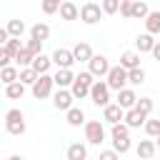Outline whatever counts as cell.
<instances>
[{
	"instance_id": "1",
	"label": "cell",
	"mask_w": 160,
	"mask_h": 160,
	"mask_svg": "<svg viewBox=\"0 0 160 160\" xmlns=\"http://www.w3.org/2000/svg\"><path fill=\"white\" fill-rule=\"evenodd\" d=\"M25 115H22V110H18V108H10L8 112H5V130L10 132V135H15V138H20L22 132H25Z\"/></svg>"
},
{
	"instance_id": "2",
	"label": "cell",
	"mask_w": 160,
	"mask_h": 160,
	"mask_svg": "<svg viewBox=\"0 0 160 160\" xmlns=\"http://www.w3.org/2000/svg\"><path fill=\"white\" fill-rule=\"evenodd\" d=\"M30 88H32V98H35V100H45V98H50V95H52V88H55L52 75H50V72L38 75V80H35Z\"/></svg>"
},
{
	"instance_id": "3",
	"label": "cell",
	"mask_w": 160,
	"mask_h": 160,
	"mask_svg": "<svg viewBox=\"0 0 160 160\" xmlns=\"http://www.w3.org/2000/svg\"><path fill=\"white\" fill-rule=\"evenodd\" d=\"M105 82H108L110 90H122L128 85V70L122 65H110V70L105 75Z\"/></svg>"
},
{
	"instance_id": "4",
	"label": "cell",
	"mask_w": 160,
	"mask_h": 160,
	"mask_svg": "<svg viewBox=\"0 0 160 160\" xmlns=\"http://www.w3.org/2000/svg\"><path fill=\"white\" fill-rule=\"evenodd\" d=\"M90 100H92L98 108H105V105L110 102V88H108L105 80H95V82L90 85Z\"/></svg>"
},
{
	"instance_id": "5",
	"label": "cell",
	"mask_w": 160,
	"mask_h": 160,
	"mask_svg": "<svg viewBox=\"0 0 160 160\" xmlns=\"http://www.w3.org/2000/svg\"><path fill=\"white\" fill-rule=\"evenodd\" d=\"M85 140H88L90 145H100V142L105 140V128H102L100 120H90V122H85Z\"/></svg>"
},
{
	"instance_id": "6",
	"label": "cell",
	"mask_w": 160,
	"mask_h": 160,
	"mask_svg": "<svg viewBox=\"0 0 160 160\" xmlns=\"http://www.w3.org/2000/svg\"><path fill=\"white\" fill-rule=\"evenodd\" d=\"M88 70L92 72V78H105L108 70H110V60L105 55H95L92 52V58L88 60Z\"/></svg>"
},
{
	"instance_id": "7",
	"label": "cell",
	"mask_w": 160,
	"mask_h": 160,
	"mask_svg": "<svg viewBox=\"0 0 160 160\" xmlns=\"http://www.w3.org/2000/svg\"><path fill=\"white\" fill-rule=\"evenodd\" d=\"M100 18H102V10L98 2H85L80 8V20L85 25H95V22H100Z\"/></svg>"
},
{
	"instance_id": "8",
	"label": "cell",
	"mask_w": 160,
	"mask_h": 160,
	"mask_svg": "<svg viewBox=\"0 0 160 160\" xmlns=\"http://www.w3.org/2000/svg\"><path fill=\"white\" fill-rule=\"evenodd\" d=\"M72 92L68 90V88H58V92L52 95V108L55 110H70L72 108Z\"/></svg>"
},
{
	"instance_id": "9",
	"label": "cell",
	"mask_w": 160,
	"mask_h": 160,
	"mask_svg": "<svg viewBox=\"0 0 160 160\" xmlns=\"http://www.w3.org/2000/svg\"><path fill=\"white\" fill-rule=\"evenodd\" d=\"M50 60H52V65H58V68H72V62H75L72 50H68V48H58V50L50 55Z\"/></svg>"
},
{
	"instance_id": "10",
	"label": "cell",
	"mask_w": 160,
	"mask_h": 160,
	"mask_svg": "<svg viewBox=\"0 0 160 160\" xmlns=\"http://www.w3.org/2000/svg\"><path fill=\"white\" fill-rule=\"evenodd\" d=\"M122 118H125V110H122L118 102H108V105L102 108V120H105V122L115 125V122H120Z\"/></svg>"
},
{
	"instance_id": "11",
	"label": "cell",
	"mask_w": 160,
	"mask_h": 160,
	"mask_svg": "<svg viewBox=\"0 0 160 160\" xmlns=\"http://www.w3.org/2000/svg\"><path fill=\"white\" fill-rule=\"evenodd\" d=\"M145 120H148V115L142 112V110H138V108H130V110H125V118H122V122L132 130V128H140V125H145Z\"/></svg>"
},
{
	"instance_id": "12",
	"label": "cell",
	"mask_w": 160,
	"mask_h": 160,
	"mask_svg": "<svg viewBox=\"0 0 160 160\" xmlns=\"http://www.w3.org/2000/svg\"><path fill=\"white\" fill-rule=\"evenodd\" d=\"M58 12H60V18H62V20H68V22L80 18V8H78L72 0H62V2H60V8H58Z\"/></svg>"
},
{
	"instance_id": "13",
	"label": "cell",
	"mask_w": 160,
	"mask_h": 160,
	"mask_svg": "<svg viewBox=\"0 0 160 160\" xmlns=\"http://www.w3.org/2000/svg\"><path fill=\"white\" fill-rule=\"evenodd\" d=\"M135 102H138V95H135L132 88H122V90H118V105H120L122 110L135 108Z\"/></svg>"
},
{
	"instance_id": "14",
	"label": "cell",
	"mask_w": 160,
	"mask_h": 160,
	"mask_svg": "<svg viewBox=\"0 0 160 160\" xmlns=\"http://www.w3.org/2000/svg\"><path fill=\"white\" fill-rule=\"evenodd\" d=\"M72 80H75V75H72L70 68H58V72L52 75V82H55L58 88H70Z\"/></svg>"
},
{
	"instance_id": "15",
	"label": "cell",
	"mask_w": 160,
	"mask_h": 160,
	"mask_svg": "<svg viewBox=\"0 0 160 160\" xmlns=\"http://www.w3.org/2000/svg\"><path fill=\"white\" fill-rule=\"evenodd\" d=\"M135 152H138V158H140V160H150V158H155L158 148H155V142H152V140H140V142H138V148H135Z\"/></svg>"
},
{
	"instance_id": "16",
	"label": "cell",
	"mask_w": 160,
	"mask_h": 160,
	"mask_svg": "<svg viewBox=\"0 0 160 160\" xmlns=\"http://www.w3.org/2000/svg\"><path fill=\"white\" fill-rule=\"evenodd\" d=\"M72 58H75V62H88V60L92 58V48H90L88 42H75Z\"/></svg>"
},
{
	"instance_id": "17",
	"label": "cell",
	"mask_w": 160,
	"mask_h": 160,
	"mask_svg": "<svg viewBox=\"0 0 160 160\" xmlns=\"http://www.w3.org/2000/svg\"><path fill=\"white\" fill-rule=\"evenodd\" d=\"M120 65H122L125 70L140 68V52H135V50H125V52L120 55Z\"/></svg>"
},
{
	"instance_id": "18",
	"label": "cell",
	"mask_w": 160,
	"mask_h": 160,
	"mask_svg": "<svg viewBox=\"0 0 160 160\" xmlns=\"http://www.w3.org/2000/svg\"><path fill=\"white\" fill-rule=\"evenodd\" d=\"M65 120L70 128H80V125H85V112L80 108H70V110H65Z\"/></svg>"
},
{
	"instance_id": "19",
	"label": "cell",
	"mask_w": 160,
	"mask_h": 160,
	"mask_svg": "<svg viewBox=\"0 0 160 160\" xmlns=\"http://www.w3.org/2000/svg\"><path fill=\"white\" fill-rule=\"evenodd\" d=\"M65 155H68V160H88V148L82 142H70Z\"/></svg>"
},
{
	"instance_id": "20",
	"label": "cell",
	"mask_w": 160,
	"mask_h": 160,
	"mask_svg": "<svg viewBox=\"0 0 160 160\" xmlns=\"http://www.w3.org/2000/svg\"><path fill=\"white\" fill-rule=\"evenodd\" d=\"M30 38L45 42V40L50 38V25H48V22H35V25L30 28Z\"/></svg>"
},
{
	"instance_id": "21",
	"label": "cell",
	"mask_w": 160,
	"mask_h": 160,
	"mask_svg": "<svg viewBox=\"0 0 160 160\" xmlns=\"http://www.w3.org/2000/svg\"><path fill=\"white\" fill-rule=\"evenodd\" d=\"M50 65H52V60H50L48 55H42V52H40V55H35V58H32V62H30V68H32L38 75L48 72V70H50Z\"/></svg>"
},
{
	"instance_id": "22",
	"label": "cell",
	"mask_w": 160,
	"mask_h": 160,
	"mask_svg": "<svg viewBox=\"0 0 160 160\" xmlns=\"http://www.w3.org/2000/svg\"><path fill=\"white\" fill-rule=\"evenodd\" d=\"M150 10H148V2H142V0H132V8H130V20H145V15H148Z\"/></svg>"
},
{
	"instance_id": "23",
	"label": "cell",
	"mask_w": 160,
	"mask_h": 160,
	"mask_svg": "<svg viewBox=\"0 0 160 160\" xmlns=\"http://www.w3.org/2000/svg\"><path fill=\"white\" fill-rule=\"evenodd\" d=\"M145 32H150V35L160 32V12H148L145 15Z\"/></svg>"
},
{
	"instance_id": "24",
	"label": "cell",
	"mask_w": 160,
	"mask_h": 160,
	"mask_svg": "<svg viewBox=\"0 0 160 160\" xmlns=\"http://www.w3.org/2000/svg\"><path fill=\"white\" fill-rule=\"evenodd\" d=\"M5 30H8V35H10V38H20V35L25 32V22H22L20 18H12V20H8Z\"/></svg>"
},
{
	"instance_id": "25",
	"label": "cell",
	"mask_w": 160,
	"mask_h": 160,
	"mask_svg": "<svg viewBox=\"0 0 160 160\" xmlns=\"http://www.w3.org/2000/svg\"><path fill=\"white\" fill-rule=\"evenodd\" d=\"M135 45H138V52H150L152 45H155V38H152L150 32H142V35H138Z\"/></svg>"
},
{
	"instance_id": "26",
	"label": "cell",
	"mask_w": 160,
	"mask_h": 160,
	"mask_svg": "<svg viewBox=\"0 0 160 160\" xmlns=\"http://www.w3.org/2000/svg\"><path fill=\"white\" fill-rule=\"evenodd\" d=\"M5 95H8L10 100H20V98L25 95V85H22L20 80H15V82L5 85Z\"/></svg>"
},
{
	"instance_id": "27",
	"label": "cell",
	"mask_w": 160,
	"mask_h": 160,
	"mask_svg": "<svg viewBox=\"0 0 160 160\" xmlns=\"http://www.w3.org/2000/svg\"><path fill=\"white\" fill-rule=\"evenodd\" d=\"M32 58H35V55H32V52H30V50H28V48L22 45V48H20V50L15 52V58H12V60H15V62H18L20 68H30V62H32Z\"/></svg>"
},
{
	"instance_id": "28",
	"label": "cell",
	"mask_w": 160,
	"mask_h": 160,
	"mask_svg": "<svg viewBox=\"0 0 160 160\" xmlns=\"http://www.w3.org/2000/svg\"><path fill=\"white\" fill-rule=\"evenodd\" d=\"M70 92H72V98H75V100H82V98H88V95H90V88L75 78V80H72V85H70Z\"/></svg>"
},
{
	"instance_id": "29",
	"label": "cell",
	"mask_w": 160,
	"mask_h": 160,
	"mask_svg": "<svg viewBox=\"0 0 160 160\" xmlns=\"http://www.w3.org/2000/svg\"><path fill=\"white\" fill-rule=\"evenodd\" d=\"M0 80H2L5 85L15 82V80H18V68H15V65H5V68H0Z\"/></svg>"
},
{
	"instance_id": "30",
	"label": "cell",
	"mask_w": 160,
	"mask_h": 160,
	"mask_svg": "<svg viewBox=\"0 0 160 160\" xmlns=\"http://www.w3.org/2000/svg\"><path fill=\"white\" fill-rule=\"evenodd\" d=\"M18 80H20L22 85H32V82L38 80V72H35L32 68H20V70H18Z\"/></svg>"
},
{
	"instance_id": "31",
	"label": "cell",
	"mask_w": 160,
	"mask_h": 160,
	"mask_svg": "<svg viewBox=\"0 0 160 160\" xmlns=\"http://www.w3.org/2000/svg\"><path fill=\"white\" fill-rule=\"evenodd\" d=\"M128 82H130V85H142V82H145V70H142V68L128 70Z\"/></svg>"
},
{
	"instance_id": "32",
	"label": "cell",
	"mask_w": 160,
	"mask_h": 160,
	"mask_svg": "<svg viewBox=\"0 0 160 160\" xmlns=\"http://www.w3.org/2000/svg\"><path fill=\"white\" fill-rule=\"evenodd\" d=\"M112 150H115L118 155H125V152L130 150V135H128V138H112Z\"/></svg>"
},
{
	"instance_id": "33",
	"label": "cell",
	"mask_w": 160,
	"mask_h": 160,
	"mask_svg": "<svg viewBox=\"0 0 160 160\" xmlns=\"http://www.w3.org/2000/svg\"><path fill=\"white\" fill-rule=\"evenodd\" d=\"M142 128H145V132H148L150 138H158V135H160V120H155V118H150V115H148V120H145Z\"/></svg>"
},
{
	"instance_id": "34",
	"label": "cell",
	"mask_w": 160,
	"mask_h": 160,
	"mask_svg": "<svg viewBox=\"0 0 160 160\" xmlns=\"http://www.w3.org/2000/svg\"><path fill=\"white\" fill-rule=\"evenodd\" d=\"M118 8H120V0H102V2H100L102 15H115V12H118Z\"/></svg>"
},
{
	"instance_id": "35",
	"label": "cell",
	"mask_w": 160,
	"mask_h": 160,
	"mask_svg": "<svg viewBox=\"0 0 160 160\" xmlns=\"http://www.w3.org/2000/svg\"><path fill=\"white\" fill-rule=\"evenodd\" d=\"M110 135H112V138H128V135H130V128H128V125L120 120V122H115V125H112Z\"/></svg>"
},
{
	"instance_id": "36",
	"label": "cell",
	"mask_w": 160,
	"mask_h": 160,
	"mask_svg": "<svg viewBox=\"0 0 160 160\" xmlns=\"http://www.w3.org/2000/svg\"><path fill=\"white\" fill-rule=\"evenodd\" d=\"M2 48L8 50V55H10V58H15V52H18L22 45H20V38H8V42H5Z\"/></svg>"
},
{
	"instance_id": "37",
	"label": "cell",
	"mask_w": 160,
	"mask_h": 160,
	"mask_svg": "<svg viewBox=\"0 0 160 160\" xmlns=\"http://www.w3.org/2000/svg\"><path fill=\"white\" fill-rule=\"evenodd\" d=\"M135 108H138V110H142L145 115H150V112H152V100H150V98H138Z\"/></svg>"
},
{
	"instance_id": "38",
	"label": "cell",
	"mask_w": 160,
	"mask_h": 160,
	"mask_svg": "<svg viewBox=\"0 0 160 160\" xmlns=\"http://www.w3.org/2000/svg\"><path fill=\"white\" fill-rule=\"evenodd\" d=\"M58 8H60V2H55V0H42V12H45V15H55Z\"/></svg>"
},
{
	"instance_id": "39",
	"label": "cell",
	"mask_w": 160,
	"mask_h": 160,
	"mask_svg": "<svg viewBox=\"0 0 160 160\" xmlns=\"http://www.w3.org/2000/svg\"><path fill=\"white\" fill-rule=\"evenodd\" d=\"M25 48H28L32 55H40V52H42V42H40V40H32V38L28 40V45H25Z\"/></svg>"
},
{
	"instance_id": "40",
	"label": "cell",
	"mask_w": 160,
	"mask_h": 160,
	"mask_svg": "<svg viewBox=\"0 0 160 160\" xmlns=\"http://www.w3.org/2000/svg\"><path fill=\"white\" fill-rule=\"evenodd\" d=\"M130 8H132V0H120V8H118V12H120L122 18H128V20H130Z\"/></svg>"
},
{
	"instance_id": "41",
	"label": "cell",
	"mask_w": 160,
	"mask_h": 160,
	"mask_svg": "<svg viewBox=\"0 0 160 160\" xmlns=\"http://www.w3.org/2000/svg\"><path fill=\"white\" fill-rule=\"evenodd\" d=\"M75 78H78L80 82H85L88 88H90V85L95 82V78H92V72H90V70H85V72H80V75H75Z\"/></svg>"
},
{
	"instance_id": "42",
	"label": "cell",
	"mask_w": 160,
	"mask_h": 160,
	"mask_svg": "<svg viewBox=\"0 0 160 160\" xmlns=\"http://www.w3.org/2000/svg\"><path fill=\"white\" fill-rule=\"evenodd\" d=\"M98 160H120V155H118V152L110 148V150H102V152L98 155Z\"/></svg>"
},
{
	"instance_id": "43",
	"label": "cell",
	"mask_w": 160,
	"mask_h": 160,
	"mask_svg": "<svg viewBox=\"0 0 160 160\" xmlns=\"http://www.w3.org/2000/svg\"><path fill=\"white\" fill-rule=\"evenodd\" d=\"M10 60H12V58H10V55H8V50H5L2 45H0V68H5V65H10Z\"/></svg>"
},
{
	"instance_id": "44",
	"label": "cell",
	"mask_w": 160,
	"mask_h": 160,
	"mask_svg": "<svg viewBox=\"0 0 160 160\" xmlns=\"http://www.w3.org/2000/svg\"><path fill=\"white\" fill-rule=\"evenodd\" d=\"M150 52H152V58L160 62V42H158V40H155V45H152V50H150Z\"/></svg>"
},
{
	"instance_id": "45",
	"label": "cell",
	"mask_w": 160,
	"mask_h": 160,
	"mask_svg": "<svg viewBox=\"0 0 160 160\" xmlns=\"http://www.w3.org/2000/svg\"><path fill=\"white\" fill-rule=\"evenodd\" d=\"M8 38H10V35H8V30H5V28H0V45H5V42H8Z\"/></svg>"
},
{
	"instance_id": "46",
	"label": "cell",
	"mask_w": 160,
	"mask_h": 160,
	"mask_svg": "<svg viewBox=\"0 0 160 160\" xmlns=\"http://www.w3.org/2000/svg\"><path fill=\"white\" fill-rule=\"evenodd\" d=\"M8 160H22V158H20V155H10Z\"/></svg>"
},
{
	"instance_id": "47",
	"label": "cell",
	"mask_w": 160,
	"mask_h": 160,
	"mask_svg": "<svg viewBox=\"0 0 160 160\" xmlns=\"http://www.w3.org/2000/svg\"><path fill=\"white\" fill-rule=\"evenodd\" d=\"M155 148H158V150H160V135H158V138H155Z\"/></svg>"
},
{
	"instance_id": "48",
	"label": "cell",
	"mask_w": 160,
	"mask_h": 160,
	"mask_svg": "<svg viewBox=\"0 0 160 160\" xmlns=\"http://www.w3.org/2000/svg\"><path fill=\"white\" fill-rule=\"evenodd\" d=\"M55 2H62V0H55Z\"/></svg>"
},
{
	"instance_id": "49",
	"label": "cell",
	"mask_w": 160,
	"mask_h": 160,
	"mask_svg": "<svg viewBox=\"0 0 160 160\" xmlns=\"http://www.w3.org/2000/svg\"><path fill=\"white\" fill-rule=\"evenodd\" d=\"M150 160H155V158H150Z\"/></svg>"
}]
</instances>
